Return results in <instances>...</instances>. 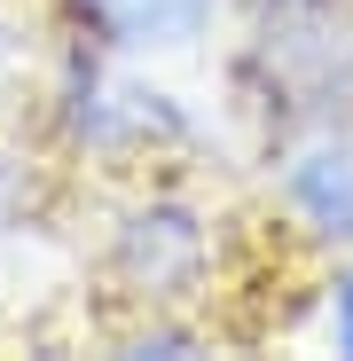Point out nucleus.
Segmentation results:
<instances>
[{
	"mask_svg": "<svg viewBox=\"0 0 353 361\" xmlns=\"http://www.w3.org/2000/svg\"><path fill=\"white\" fill-rule=\"evenodd\" d=\"M118 353H126V361H181V353H204V338H197L189 322H149V330H134Z\"/></svg>",
	"mask_w": 353,
	"mask_h": 361,
	"instance_id": "6",
	"label": "nucleus"
},
{
	"mask_svg": "<svg viewBox=\"0 0 353 361\" xmlns=\"http://www.w3.org/2000/svg\"><path fill=\"white\" fill-rule=\"evenodd\" d=\"M63 8L102 55H165L204 39L220 0H63Z\"/></svg>",
	"mask_w": 353,
	"mask_h": 361,
	"instance_id": "5",
	"label": "nucleus"
},
{
	"mask_svg": "<svg viewBox=\"0 0 353 361\" xmlns=\"http://www.w3.org/2000/svg\"><path fill=\"white\" fill-rule=\"evenodd\" d=\"M204 275H212V220H204V204L157 189V197L118 212V228H110V283L126 298H142V307H181L189 290H204Z\"/></svg>",
	"mask_w": 353,
	"mask_h": 361,
	"instance_id": "3",
	"label": "nucleus"
},
{
	"mask_svg": "<svg viewBox=\"0 0 353 361\" xmlns=\"http://www.w3.org/2000/svg\"><path fill=\"white\" fill-rule=\"evenodd\" d=\"M0 47H8V24H0Z\"/></svg>",
	"mask_w": 353,
	"mask_h": 361,
	"instance_id": "8",
	"label": "nucleus"
},
{
	"mask_svg": "<svg viewBox=\"0 0 353 361\" xmlns=\"http://www.w3.org/2000/svg\"><path fill=\"white\" fill-rule=\"evenodd\" d=\"M330 338H337V353L353 361V259L330 275Z\"/></svg>",
	"mask_w": 353,
	"mask_h": 361,
	"instance_id": "7",
	"label": "nucleus"
},
{
	"mask_svg": "<svg viewBox=\"0 0 353 361\" xmlns=\"http://www.w3.org/2000/svg\"><path fill=\"white\" fill-rule=\"evenodd\" d=\"M235 79L290 134L353 118V0H252Z\"/></svg>",
	"mask_w": 353,
	"mask_h": 361,
	"instance_id": "1",
	"label": "nucleus"
},
{
	"mask_svg": "<svg viewBox=\"0 0 353 361\" xmlns=\"http://www.w3.org/2000/svg\"><path fill=\"white\" fill-rule=\"evenodd\" d=\"M55 118H63V142L79 157H165V149H189L197 126L189 110L173 102L165 87H142V79H118L102 71L94 55H79V63L63 71V94H55Z\"/></svg>",
	"mask_w": 353,
	"mask_h": 361,
	"instance_id": "2",
	"label": "nucleus"
},
{
	"mask_svg": "<svg viewBox=\"0 0 353 361\" xmlns=\"http://www.w3.org/2000/svg\"><path fill=\"white\" fill-rule=\"evenodd\" d=\"M275 189H283L290 220H299L314 244L353 252V126H345V118L290 142V157H283V180H275Z\"/></svg>",
	"mask_w": 353,
	"mask_h": 361,
	"instance_id": "4",
	"label": "nucleus"
}]
</instances>
